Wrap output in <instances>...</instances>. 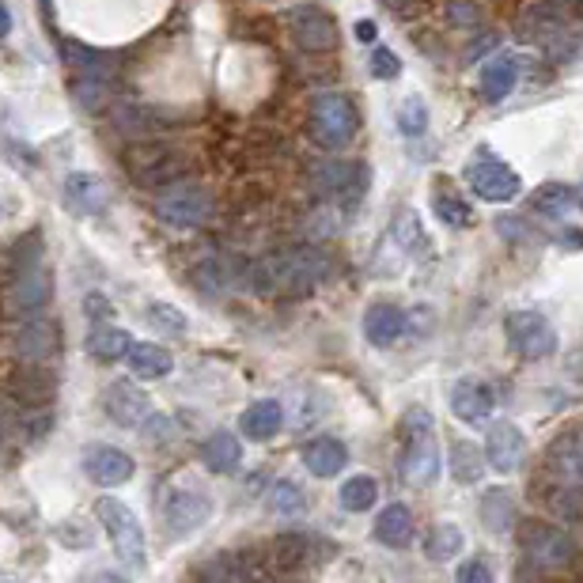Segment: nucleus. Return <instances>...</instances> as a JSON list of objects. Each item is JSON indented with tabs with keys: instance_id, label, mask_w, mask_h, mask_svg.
Masks as SVG:
<instances>
[{
	"instance_id": "nucleus-1",
	"label": "nucleus",
	"mask_w": 583,
	"mask_h": 583,
	"mask_svg": "<svg viewBox=\"0 0 583 583\" xmlns=\"http://www.w3.org/2000/svg\"><path fill=\"white\" fill-rule=\"evenodd\" d=\"M254 292L265 295H303L314 292L330 277V258L314 247H295L270 254L254 265Z\"/></svg>"
},
{
	"instance_id": "nucleus-2",
	"label": "nucleus",
	"mask_w": 583,
	"mask_h": 583,
	"mask_svg": "<svg viewBox=\"0 0 583 583\" xmlns=\"http://www.w3.org/2000/svg\"><path fill=\"white\" fill-rule=\"evenodd\" d=\"M398 474L405 485L429 489L440 474V451L432 436V416L429 410H410L402 421V459H398Z\"/></svg>"
},
{
	"instance_id": "nucleus-3",
	"label": "nucleus",
	"mask_w": 583,
	"mask_h": 583,
	"mask_svg": "<svg viewBox=\"0 0 583 583\" xmlns=\"http://www.w3.org/2000/svg\"><path fill=\"white\" fill-rule=\"evenodd\" d=\"M356 125H360V118L349 96H341V91H322V96L311 99L308 129L322 148H330V152L349 148L356 137Z\"/></svg>"
},
{
	"instance_id": "nucleus-4",
	"label": "nucleus",
	"mask_w": 583,
	"mask_h": 583,
	"mask_svg": "<svg viewBox=\"0 0 583 583\" xmlns=\"http://www.w3.org/2000/svg\"><path fill=\"white\" fill-rule=\"evenodd\" d=\"M212 190L193 187V182H171L163 187V193L155 198V217L163 220L167 228H201L212 220Z\"/></svg>"
},
{
	"instance_id": "nucleus-5",
	"label": "nucleus",
	"mask_w": 583,
	"mask_h": 583,
	"mask_svg": "<svg viewBox=\"0 0 583 583\" xmlns=\"http://www.w3.org/2000/svg\"><path fill=\"white\" fill-rule=\"evenodd\" d=\"M569 20L572 16L553 4V0H539V4H531L520 20H515V34L531 46H545V50L553 53H564V39H576Z\"/></svg>"
},
{
	"instance_id": "nucleus-6",
	"label": "nucleus",
	"mask_w": 583,
	"mask_h": 583,
	"mask_svg": "<svg viewBox=\"0 0 583 583\" xmlns=\"http://www.w3.org/2000/svg\"><path fill=\"white\" fill-rule=\"evenodd\" d=\"M99 520H103L110 542H114L118 557H122L129 569H144V531L141 523H137V515L129 512L118 496H103L96 504Z\"/></svg>"
},
{
	"instance_id": "nucleus-7",
	"label": "nucleus",
	"mask_w": 583,
	"mask_h": 583,
	"mask_svg": "<svg viewBox=\"0 0 583 583\" xmlns=\"http://www.w3.org/2000/svg\"><path fill=\"white\" fill-rule=\"evenodd\" d=\"M504 333L512 349L526 360H542L557 349V330L542 311H512L504 322Z\"/></svg>"
},
{
	"instance_id": "nucleus-8",
	"label": "nucleus",
	"mask_w": 583,
	"mask_h": 583,
	"mask_svg": "<svg viewBox=\"0 0 583 583\" xmlns=\"http://www.w3.org/2000/svg\"><path fill=\"white\" fill-rule=\"evenodd\" d=\"M520 542L531 564H539V569H564L576 557V542L550 523H526L520 531Z\"/></svg>"
},
{
	"instance_id": "nucleus-9",
	"label": "nucleus",
	"mask_w": 583,
	"mask_h": 583,
	"mask_svg": "<svg viewBox=\"0 0 583 583\" xmlns=\"http://www.w3.org/2000/svg\"><path fill=\"white\" fill-rule=\"evenodd\" d=\"M129 174H133L141 187L163 190L171 187V182H179L182 174H187V167H182V160L167 144H141L129 152Z\"/></svg>"
},
{
	"instance_id": "nucleus-10",
	"label": "nucleus",
	"mask_w": 583,
	"mask_h": 583,
	"mask_svg": "<svg viewBox=\"0 0 583 583\" xmlns=\"http://www.w3.org/2000/svg\"><path fill=\"white\" fill-rule=\"evenodd\" d=\"M466 182L470 190L478 193L481 201H493V205H504V201H515L523 190V179L500 160H478L466 167Z\"/></svg>"
},
{
	"instance_id": "nucleus-11",
	"label": "nucleus",
	"mask_w": 583,
	"mask_h": 583,
	"mask_svg": "<svg viewBox=\"0 0 583 583\" xmlns=\"http://www.w3.org/2000/svg\"><path fill=\"white\" fill-rule=\"evenodd\" d=\"M289 27L292 39L300 50L308 53H330L338 46V23H333L330 12H322L319 4H300L289 12Z\"/></svg>"
},
{
	"instance_id": "nucleus-12",
	"label": "nucleus",
	"mask_w": 583,
	"mask_h": 583,
	"mask_svg": "<svg viewBox=\"0 0 583 583\" xmlns=\"http://www.w3.org/2000/svg\"><path fill=\"white\" fill-rule=\"evenodd\" d=\"M212 515V500L205 493H193V489H174L163 500V523L171 539H187V534L201 531Z\"/></svg>"
},
{
	"instance_id": "nucleus-13",
	"label": "nucleus",
	"mask_w": 583,
	"mask_h": 583,
	"mask_svg": "<svg viewBox=\"0 0 583 583\" xmlns=\"http://www.w3.org/2000/svg\"><path fill=\"white\" fill-rule=\"evenodd\" d=\"M53 300V277L39 270V265H31V270H23L16 277L12 292H8V308L12 314H20V319H34V314H42L50 308Z\"/></svg>"
},
{
	"instance_id": "nucleus-14",
	"label": "nucleus",
	"mask_w": 583,
	"mask_h": 583,
	"mask_svg": "<svg viewBox=\"0 0 583 583\" xmlns=\"http://www.w3.org/2000/svg\"><path fill=\"white\" fill-rule=\"evenodd\" d=\"M12 345H16V356L27 360V364H46V360L58 353V330H53V322H46L42 314L20 319V326L12 333Z\"/></svg>"
},
{
	"instance_id": "nucleus-15",
	"label": "nucleus",
	"mask_w": 583,
	"mask_h": 583,
	"mask_svg": "<svg viewBox=\"0 0 583 583\" xmlns=\"http://www.w3.org/2000/svg\"><path fill=\"white\" fill-rule=\"evenodd\" d=\"M526 459V436L515 424H493L485 440V462L496 470V474H515Z\"/></svg>"
},
{
	"instance_id": "nucleus-16",
	"label": "nucleus",
	"mask_w": 583,
	"mask_h": 583,
	"mask_svg": "<svg viewBox=\"0 0 583 583\" xmlns=\"http://www.w3.org/2000/svg\"><path fill=\"white\" fill-rule=\"evenodd\" d=\"M545 462H550V474L557 478L561 485L583 489V424H576V429H569L564 436L553 440Z\"/></svg>"
},
{
	"instance_id": "nucleus-17",
	"label": "nucleus",
	"mask_w": 583,
	"mask_h": 583,
	"mask_svg": "<svg viewBox=\"0 0 583 583\" xmlns=\"http://www.w3.org/2000/svg\"><path fill=\"white\" fill-rule=\"evenodd\" d=\"M107 413L114 416L118 424L133 429V424H141L144 416L152 413V398H148L133 379H114V383L107 386Z\"/></svg>"
},
{
	"instance_id": "nucleus-18",
	"label": "nucleus",
	"mask_w": 583,
	"mask_h": 583,
	"mask_svg": "<svg viewBox=\"0 0 583 583\" xmlns=\"http://www.w3.org/2000/svg\"><path fill=\"white\" fill-rule=\"evenodd\" d=\"M83 470H88V478L96 481V485L118 489L133 478L137 466L122 448H91L88 455H83Z\"/></svg>"
},
{
	"instance_id": "nucleus-19",
	"label": "nucleus",
	"mask_w": 583,
	"mask_h": 583,
	"mask_svg": "<svg viewBox=\"0 0 583 583\" xmlns=\"http://www.w3.org/2000/svg\"><path fill=\"white\" fill-rule=\"evenodd\" d=\"M64 205L77 217H99L107 209V187L99 174H88V171H77L64 179Z\"/></svg>"
},
{
	"instance_id": "nucleus-20",
	"label": "nucleus",
	"mask_w": 583,
	"mask_h": 583,
	"mask_svg": "<svg viewBox=\"0 0 583 583\" xmlns=\"http://www.w3.org/2000/svg\"><path fill=\"white\" fill-rule=\"evenodd\" d=\"M451 410H455L459 421H466V424L485 421V416L496 410L493 386L481 383V379H462V383H455V391H451Z\"/></svg>"
},
{
	"instance_id": "nucleus-21",
	"label": "nucleus",
	"mask_w": 583,
	"mask_h": 583,
	"mask_svg": "<svg viewBox=\"0 0 583 583\" xmlns=\"http://www.w3.org/2000/svg\"><path fill=\"white\" fill-rule=\"evenodd\" d=\"M478 83H481V96H485L489 103H504L515 91V83H520V58H515V53H496L493 61H485Z\"/></svg>"
},
{
	"instance_id": "nucleus-22",
	"label": "nucleus",
	"mask_w": 583,
	"mask_h": 583,
	"mask_svg": "<svg viewBox=\"0 0 583 583\" xmlns=\"http://www.w3.org/2000/svg\"><path fill=\"white\" fill-rule=\"evenodd\" d=\"M405 326H410V319H405V311L394 308V303H375V308L364 314V338L379 349L398 345Z\"/></svg>"
},
{
	"instance_id": "nucleus-23",
	"label": "nucleus",
	"mask_w": 583,
	"mask_h": 583,
	"mask_svg": "<svg viewBox=\"0 0 583 583\" xmlns=\"http://www.w3.org/2000/svg\"><path fill=\"white\" fill-rule=\"evenodd\" d=\"M345 462H349L345 443L333 440V436H319V440H311L308 448H303V466H308L314 478L341 474V470H345Z\"/></svg>"
},
{
	"instance_id": "nucleus-24",
	"label": "nucleus",
	"mask_w": 583,
	"mask_h": 583,
	"mask_svg": "<svg viewBox=\"0 0 583 583\" xmlns=\"http://www.w3.org/2000/svg\"><path fill=\"white\" fill-rule=\"evenodd\" d=\"M201 459L212 474H235L239 462H243V443H239L235 432H212L201 448Z\"/></svg>"
},
{
	"instance_id": "nucleus-25",
	"label": "nucleus",
	"mask_w": 583,
	"mask_h": 583,
	"mask_svg": "<svg viewBox=\"0 0 583 583\" xmlns=\"http://www.w3.org/2000/svg\"><path fill=\"white\" fill-rule=\"evenodd\" d=\"M239 429L247 432L250 440H273L277 432L284 429V410L281 402H273V398H262V402H254L250 410L243 413V421H239Z\"/></svg>"
},
{
	"instance_id": "nucleus-26",
	"label": "nucleus",
	"mask_w": 583,
	"mask_h": 583,
	"mask_svg": "<svg viewBox=\"0 0 583 583\" xmlns=\"http://www.w3.org/2000/svg\"><path fill=\"white\" fill-rule=\"evenodd\" d=\"M485 451L474 448L470 440H455L451 443V451H448V470H451V478L459 481V485H478L481 474H485Z\"/></svg>"
},
{
	"instance_id": "nucleus-27",
	"label": "nucleus",
	"mask_w": 583,
	"mask_h": 583,
	"mask_svg": "<svg viewBox=\"0 0 583 583\" xmlns=\"http://www.w3.org/2000/svg\"><path fill=\"white\" fill-rule=\"evenodd\" d=\"M375 539L391 550H402V545L413 542V512L405 504H386L383 515L375 520Z\"/></svg>"
},
{
	"instance_id": "nucleus-28",
	"label": "nucleus",
	"mask_w": 583,
	"mask_h": 583,
	"mask_svg": "<svg viewBox=\"0 0 583 583\" xmlns=\"http://www.w3.org/2000/svg\"><path fill=\"white\" fill-rule=\"evenodd\" d=\"M481 523L489 526L493 534H504L515 526V500L507 489H485V496H481Z\"/></svg>"
},
{
	"instance_id": "nucleus-29",
	"label": "nucleus",
	"mask_w": 583,
	"mask_h": 583,
	"mask_svg": "<svg viewBox=\"0 0 583 583\" xmlns=\"http://www.w3.org/2000/svg\"><path fill=\"white\" fill-rule=\"evenodd\" d=\"M129 349H133V338L122 330V326H96L88 333V353L96 360H103V364H114V360L129 356Z\"/></svg>"
},
{
	"instance_id": "nucleus-30",
	"label": "nucleus",
	"mask_w": 583,
	"mask_h": 583,
	"mask_svg": "<svg viewBox=\"0 0 583 583\" xmlns=\"http://www.w3.org/2000/svg\"><path fill=\"white\" fill-rule=\"evenodd\" d=\"M193 281H198L201 292L209 295H224L235 289V270H231L228 258H205V262L193 270Z\"/></svg>"
},
{
	"instance_id": "nucleus-31",
	"label": "nucleus",
	"mask_w": 583,
	"mask_h": 583,
	"mask_svg": "<svg viewBox=\"0 0 583 583\" xmlns=\"http://www.w3.org/2000/svg\"><path fill=\"white\" fill-rule=\"evenodd\" d=\"M129 368L141 379H163L167 372H174V356L160 345H133L129 349Z\"/></svg>"
},
{
	"instance_id": "nucleus-32",
	"label": "nucleus",
	"mask_w": 583,
	"mask_h": 583,
	"mask_svg": "<svg viewBox=\"0 0 583 583\" xmlns=\"http://www.w3.org/2000/svg\"><path fill=\"white\" fill-rule=\"evenodd\" d=\"M531 205H534V212H542V217H557V220H564L572 209H576V190L550 182V187H542L539 193H534Z\"/></svg>"
},
{
	"instance_id": "nucleus-33",
	"label": "nucleus",
	"mask_w": 583,
	"mask_h": 583,
	"mask_svg": "<svg viewBox=\"0 0 583 583\" xmlns=\"http://www.w3.org/2000/svg\"><path fill=\"white\" fill-rule=\"evenodd\" d=\"M375 496H379V481L368 474H356L341 485V507H345V512H368V507L375 504Z\"/></svg>"
},
{
	"instance_id": "nucleus-34",
	"label": "nucleus",
	"mask_w": 583,
	"mask_h": 583,
	"mask_svg": "<svg viewBox=\"0 0 583 583\" xmlns=\"http://www.w3.org/2000/svg\"><path fill=\"white\" fill-rule=\"evenodd\" d=\"M432 209H436V217L448 228H470L474 224V212H470V205L459 198V193H451L448 187H440V193L432 198Z\"/></svg>"
},
{
	"instance_id": "nucleus-35",
	"label": "nucleus",
	"mask_w": 583,
	"mask_h": 583,
	"mask_svg": "<svg viewBox=\"0 0 583 583\" xmlns=\"http://www.w3.org/2000/svg\"><path fill=\"white\" fill-rule=\"evenodd\" d=\"M34 372H39V364L16 375V398L27 402V405H42V402H50V398H53V375L34 379Z\"/></svg>"
},
{
	"instance_id": "nucleus-36",
	"label": "nucleus",
	"mask_w": 583,
	"mask_h": 583,
	"mask_svg": "<svg viewBox=\"0 0 583 583\" xmlns=\"http://www.w3.org/2000/svg\"><path fill=\"white\" fill-rule=\"evenodd\" d=\"M424 553H429L432 561H451L455 553H462V531L455 523H440L436 531L429 534V542H424Z\"/></svg>"
},
{
	"instance_id": "nucleus-37",
	"label": "nucleus",
	"mask_w": 583,
	"mask_h": 583,
	"mask_svg": "<svg viewBox=\"0 0 583 583\" xmlns=\"http://www.w3.org/2000/svg\"><path fill=\"white\" fill-rule=\"evenodd\" d=\"M273 512L284 515V520H300V515L308 512V500H303V489L295 485V481H281V485L273 489Z\"/></svg>"
},
{
	"instance_id": "nucleus-38",
	"label": "nucleus",
	"mask_w": 583,
	"mask_h": 583,
	"mask_svg": "<svg viewBox=\"0 0 583 583\" xmlns=\"http://www.w3.org/2000/svg\"><path fill=\"white\" fill-rule=\"evenodd\" d=\"M545 500H550V512L561 515V520H583V489L561 485L557 481V489H553Z\"/></svg>"
},
{
	"instance_id": "nucleus-39",
	"label": "nucleus",
	"mask_w": 583,
	"mask_h": 583,
	"mask_svg": "<svg viewBox=\"0 0 583 583\" xmlns=\"http://www.w3.org/2000/svg\"><path fill=\"white\" fill-rule=\"evenodd\" d=\"M273 550H277L281 569H300V564L308 561L311 539H308V534H281V539L273 542Z\"/></svg>"
},
{
	"instance_id": "nucleus-40",
	"label": "nucleus",
	"mask_w": 583,
	"mask_h": 583,
	"mask_svg": "<svg viewBox=\"0 0 583 583\" xmlns=\"http://www.w3.org/2000/svg\"><path fill=\"white\" fill-rule=\"evenodd\" d=\"M398 129H402L405 137H421L424 129H429V107L416 96L402 99V107H398Z\"/></svg>"
},
{
	"instance_id": "nucleus-41",
	"label": "nucleus",
	"mask_w": 583,
	"mask_h": 583,
	"mask_svg": "<svg viewBox=\"0 0 583 583\" xmlns=\"http://www.w3.org/2000/svg\"><path fill=\"white\" fill-rule=\"evenodd\" d=\"M394 239H398V243H402L405 250L424 247V231H421V224H416V212L398 209V217H394Z\"/></svg>"
},
{
	"instance_id": "nucleus-42",
	"label": "nucleus",
	"mask_w": 583,
	"mask_h": 583,
	"mask_svg": "<svg viewBox=\"0 0 583 583\" xmlns=\"http://www.w3.org/2000/svg\"><path fill=\"white\" fill-rule=\"evenodd\" d=\"M148 319H152V326H160V330H174V333L187 330V319H182V311L179 308H167V303H152V308H148Z\"/></svg>"
},
{
	"instance_id": "nucleus-43",
	"label": "nucleus",
	"mask_w": 583,
	"mask_h": 583,
	"mask_svg": "<svg viewBox=\"0 0 583 583\" xmlns=\"http://www.w3.org/2000/svg\"><path fill=\"white\" fill-rule=\"evenodd\" d=\"M372 77L375 80H398L402 77V61H398V53L394 50H375L372 53Z\"/></svg>"
},
{
	"instance_id": "nucleus-44",
	"label": "nucleus",
	"mask_w": 583,
	"mask_h": 583,
	"mask_svg": "<svg viewBox=\"0 0 583 583\" xmlns=\"http://www.w3.org/2000/svg\"><path fill=\"white\" fill-rule=\"evenodd\" d=\"M448 23H455V27H478L481 23L478 4H474V0H451V4H448Z\"/></svg>"
},
{
	"instance_id": "nucleus-45",
	"label": "nucleus",
	"mask_w": 583,
	"mask_h": 583,
	"mask_svg": "<svg viewBox=\"0 0 583 583\" xmlns=\"http://www.w3.org/2000/svg\"><path fill=\"white\" fill-rule=\"evenodd\" d=\"M141 424H144V440L148 443H163V440L174 436V421H171V416H152V413H148Z\"/></svg>"
},
{
	"instance_id": "nucleus-46",
	"label": "nucleus",
	"mask_w": 583,
	"mask_h": 583,
	"mask_svg": "<svg viewBox=\"0 0 583 583\" xmlns=\"http://www.w3.org/2000/svg\"><path fill=\"white\" fill-rule=\"evenodd\" d=\"M459 583H493V572H489L481 561H466L459 569Z\"/></svg>"
},
{
	"instance_id": "nucleus-47",
	"label": "nucleus",
	"mask_w": 583,
	"mask_h": 583,
	"mask_svg": "<svg viewBox=\"0 0 583 583\" xmlns=\"http://www.w3.org/2000/svg\"><path fill=\"white\" fill-rule=\"evenodd\" d=\"M383 8H391L394 16H410L416 12V0H383Z\"/></svg>"
},
{
	"instance_id": "nucleus-48",
	"label": "nucleus",
	"mask_w": 583,
	"mask_h": 583,
	"mask_svg": "<svg viewBox=\"0 0 583 583\" xmlns=\"http://www.w3.org/2000/svg\"><path fill=\"white\" fill-rule=\"evenodd\" d=\"M88 314H96V319H103V314H107V300H103V295H88Z\"/></svg>"
},
{
	"instance_id": "nucleus-49",
	"label": "nucleus",
	"mask_w": 583,
	"mask_h": 583,
	"mask_svg": "<svg viewBox=\"0 0 583 583\" xmlns=\"http://www.w3.org/2000/svg\"><path fill=\"white\" fill-rule=\"evenodd\" d=\"M356 34H360V42H372L375 39V23L372 20H360L356 23Z\"/></svg>"
},
{
	"instance_id": "nucleus-50",
	"label": "nucleus",
	"mask_w": 583,
	"mask_h": 583,
	"mask_svg": "<svg viewBox=\"0 0 583 583\" xmlns=\"http://www.w3.org/2000/svg\"><path fill=\"white\" fill-rule=\"evenodd\" d=\"M557 8H564L569 16H583V0H553Z\"/></svg>"
},
{
	"instance_id": "nucleus-51",
	"label": "nucleus",
	"mask_w": 583,
	"mask_h": 583,
	"mask_svg": "<svg viewBox=\"0 0 583 583\" xmlns=\"http://www.w3.org/2000/svg\"><path fill=\"white\" fill-rule=\"evenodd\" d=\"M8 31H12V12L0 4V39H8Z\"/></svg>"
}]
</instances>
